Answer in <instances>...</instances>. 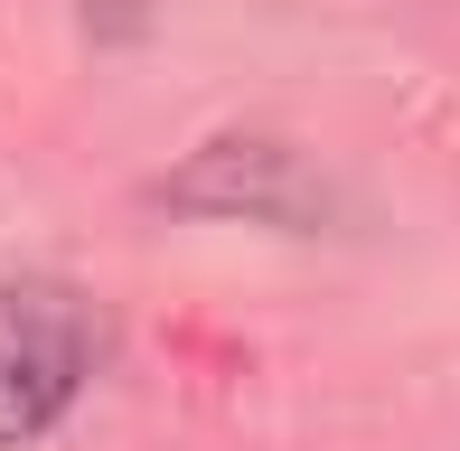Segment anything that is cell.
I'll list each match as a JSON object with an SVG mask.
<instances>
[{"label":"cell","mask_w":460,"mask_h":451,"mask_svg":"<svg viewBox=\"0 0 460 451\" xmlns=\"http://www.w3.org/2000/svg\"><path fill=\"white\" fill-rule=\"evenodd\" d=\"M103 358V320L75 282H0V442H38Z\"/></svg>","instance_id":"6da1fadb"},{"label":"cell","mask_w":460,"mask_h":451,"mask_svg":"<svg viewBox=\"0 0 460 451\" xmlns=\"http://www.w3.org/2000/svg\"><path fill=\"white\" fill-rule=\"evenodd\" d=\"M179 208H217V217H310L320 208V179L301 170L273 141H217L170 179Z\"/></svg>","instance_id":"7a4b0ae2"}]
</instances>
